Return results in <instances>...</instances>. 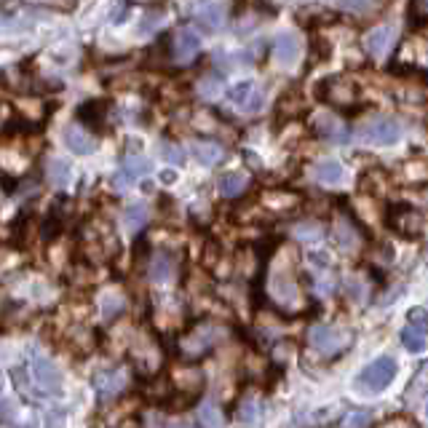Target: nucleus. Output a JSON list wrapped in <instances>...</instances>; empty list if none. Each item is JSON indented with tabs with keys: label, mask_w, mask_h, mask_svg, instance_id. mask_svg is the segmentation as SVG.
Here are the masks:
<instances>
[{
	"label": "nucleus",
	"mask_w": 428,
	"mask_h": 428,
	"mask_svg": "<svg viewBox=\"0 0 428 428\" xmlns=\"http://www.w3.org/2000/svg\"><path fill=\"white\" fill-rule=\"evenodd\" d=\"M310 123H313V131L319 137L329 140V142H337V145L348 142V126L340 118H335L332 113H316L310 118Z\"/></svg>",
	"instance_id": "f8f14e48"
},
{
	"label": "nucleus",
	"mask_w": 428,
	"mask_h": 428,
	"mask_svg": "<svg viewBox=\"0 0 428 428\" xmlns=\"http://www.w3.org/2000/svg\"><path fill=\"white\" fill-rule=\"evenodd\" d=\"M145 223H147V209H145L142 204L129 206V209L123 212V225H126V230H134V233H137Z\"/></svg>",
	"instance_id": "393cba45"
},
{
	"label": "nucleus",
	"mask_w": 428,
	"mask_h": 428,
	"mask_svg": "<svg viewBox=\"0 0 428 428\" xmlns=\"http://www.w3.org/2000/svg\"><path fill=\"white\" fill-rule=\"evenodd\" d=\"M227 100L233 104H239L246 113H257L263 110V94L257 91L254 81H239L227 89Z\"/></svg>",
	"instance_id": "9b49d317"
},
{
	"label": "nucleus",
	"mask_w": 428,
	"mask_h": 428,
	"mask_svg": "<svg viewBox=\"0 0 428 428\" xmlns=\"http://www.w3.org/2000/svg\"><path fill=\"white\" fill-rule=\"evenodd\" d=\"M64 142H67V147L73 153H78V156H89V153L97 150V140L83 126H78V123H73V126L64 129Z\"/></svg>",
	"instance_id": "ddd939ff"
},
{
	"label": "nucleus",
	"mask_w": 428,
	"mask_h": 428,
	"mask_svg": "<svg viewBox=\"0 0 428 428\" xmlns=\"http://www.w3.org/2000/svg\"><path fill=\"white\" fill-rule=\"evenodd\" d=\"M163 183H174V171H166V174H161Z\"/></svg>",
	"instance_id": "4c0bfd02"
},
{
	"label": "nucleus",
	"mask_w": 428,
	"mask_h": 428,
	"mask_svg": "<svg viewBox=\"0 0 428 428\" xmlns=\"http://www.w3.org/2000/svg\"><path fill=\"white\" fill-rule=\"evenodd\" d=\"M150 169H153V163L142 158V156H134V158H129V161L123 163V169L115 174V185H129V183H137L140 177L145 174H150Z\"/></svg>",
	"instance_id": "f3484780"
},
{
	"label": "nucleus",
	"mask_w": 428,
	"mask_h": 428,
	"mask_svg": "<svg viewBox=\"0 0 428 428\" xmlns=\"http://www.w3.org/2000/svg\"><path fill=\"white\" fill-rule=\"evenodd\" d=\"M217 337H220V332L212 324H206V322L204 324H196L183 337L180 351H183V356H187V359H201L206 351H212V348L217 346Z\"/></svg>",
	"instance_id": "423d86ee"
},
{
	"label": "nucleus",
	"mask_w": 428,
	"mask_h": 428,
	"mask_svg": "<svg viewBox=\"0 0 428 428\" xmlns=\"http://www.w3.org/2000/svg\"><path fill=\"white\" fill-rule=\"evenodd\" d=\"M402 137V126L391 115H372L356 129V140L364 145H393Z\"/></svg>",
	"instance_id": "20e7f679"
},
{
	"label": "nucleus",
	"mask_w": 428,
	"mask_h": 428,
	"mask_svg": "<svg viewBox=\"0 0 428 428\" xmlns=\"http://www.w3.org/2000/svg\"><path fill=\"white\" fill-rule=\"evenodd\" d=\"M407 319H409V324H412V329L428 332V310H423V308H409Z\"/></svg>",
	"instance_id": "c756f323"
},
{
	"label": "nucleus",
	"mask_w": 428,
	"mask_h": 428,
	"mask_svg": "<svg viewBox=\"0 0 428 428\" xmlns=\"http://www.w3.org/2000/svg\"><path fill=\"white\" fill-rule=\"evenodd\" d=\"M426 415H428V404H426Z\"/></svg>",
	"instance_id": "58836bf2"
},
{
	"label": "nucleus",
	"mask_w": 428,
	"mask_h": 428,
	"mask_svg": "<svg viewBox=\"0 0 428 428\" xmlns=\"http://www.w3.org/2000/svg\"><path fill=\"white\" fill-rule=\"evenodd\" d=\"M356 94H359L356 83L343 81V78H324L316 86V97L322 102L335 104V107H351L356 102Z\"/></svg>",
	"instance_id": "0eeeda50"
},
{
	"label": "nucleus",
	"mask_w": 428,
	"mask_h": 428,
	"mask_svg": "<svg viewBox=\"0 0 428 428\" xmlns=\"http://www.w3.org/2000/svg\"><path fill=\"white\" fill-rule=\"evenodd\" d=\"M174 270H177L174 254H169V252H156V254L150 257V268H147V273H150V279H153L156 284H166V281H171Z\"/></svg>",
	"instance_id": "2eb2a0df"
},
{
	"label": "nucleus",
	"mask_w": 428,
	"mask_h": 428,
	"mask_svg": "<svg viewBox=\"0 0 428 428\" xmlns=\"http://www.w3.org/2000/svg\"><path fill=\"white\" fill-rule=\"evenodd\" d=\"M193 158L204 166H214L225 158V150L217 142H196L193 145Z\"/></svg>",
	"instance_id": "4be33fe9"
},
{
	"label": "nucleus",
	"mask_w": 428,
	"mask_h": 428,
	"mask_svg": "<svg viewBox=\"0 0 428 428\" xmlns=\"http://www.w3.org/2000/svg\"><path fill=\"white\" fill-rule=\"evenodd\" d=\"M161 153H163V158H166L169 163H177V166H180V163H185L183 147H177V145H163Z\"/></svg>",
	"instance_id": "473e14b6"
},
{
	"label": "nucleus",
	"mask_w": 428,
	"mask_h": 428,
	"mask_svg": "<svg viewBox=\"0 0 428 428\" xmlns=\"http://www.w3.org/2000/svg\"><path fill=\"white\" fill-rule=\"evenodd\" d=\"M270 297L276 306H295L300 300V292H297V281H295V273L289 266H281L273 270L270 276Z\"/></svg>",
	"instance_id": "6e6552de"
},
{
	"label": "nucleus",
	"mask_w": 428,
	"mask_h": 428,
	"mask_svg": "<svg viewBox=\"0 0 428 428\" xmlns=\"http://www.w3.org/2000/svg\"><path fill=\"white\" fill-rule=\"evenodd\" d=\"M393 43V30L391 27H378L364 38V48L372 59H386L388 48Z\"/></svg>",
	"instance_id": "dca6fc26"
},
{
	"label": "nucleus",
	"mask_w": 428,
	"mask_h": 428,
	"mask_svg": "<svg viewBox=\"0 0 428 428\" xmlns=\"http://www.w3.org/2000/svg\"><path fill=\"white\" fill-rule=\"evenodd\" d=\"M353 329L351 326H343V324H313L308 326V348L313 351V353H319L322 359H337V356H343L351 343H353Z\"/></svg>",
	"instance_id": "f03ea898"
},
{
	"label": "nucleus",
	"mask_w": 428,
	"mask_h": 428,
	"mask_svg": "<svg viewBox=\"0 0 428 428\" xmlns=\"http://www.w3.org/2000/svg\"><path fill=\"white\" fill-rule=\"evenodd\" d=\"M11 375L17 380V388L30 399H51L62 393V372L46 356H30V362H24Z\"/></svg>",
	"instance_id": "f257e3e1"
},
{
	"label": "nucleus",
	"mask_w": 428,
	"mask_h": 428,
	"mask_svg": "<svg viewBox=\"0 0 428 428\" xmlns=\"http://www.w3.org/2000/svg\"><path fill=\"white\" fill-rule=\"evenodd\" d=\"M386 225L404 239H418L426 227V214L409 204H391L386 212Z\"/></svg>",
	"instance_id": "7ed1b4c3"
},
{
	"label": "nucleus",
	"mask_w": 428,
	"mask_h": 428,
	"mask_svg": "<svg viewBox=\"0 0 428 428\" xmlns=\"http://www.w3.org/2000/svg\"><path fill=\"white\" fill-rule=\"evenodd\" d=\"M121 310H123V297H118V295H107V300H104V319L118 316Z\"/></svg>",
	"instance_id": "2f4dec72"
},
{
	"label": "nucleus",
	"mask_w": 428,
	"mask_h": 428,
	"mask_svg": "<svg viewBox=\"0 0 428 428\" xmlns=\"http://www.w3.org/2000/svg\"><path fill=\"white\" fill-rule=\"evenodd\" d=\"M383 428H415V426H412L409 420H388Z\"/></svg>",
	"instance_id": "e433bc0d"
},
{
	"label": "nucleus",
	"mask_w": 428,
	"mask_h": 428,
	"mask_svg": "<svg viewBox=\"0 0 428 428\" xmlns=\"http://www.w3.org/2000/svg\"><path fill=\"white\" fill-rule=\"evenodd\" d=\"M372 423V415L369 412H351L346 420H343V428H367Z\"/></svg>",
	"instance_id": "7c9ffc66"
},
{
	"label": "nucleus",
	"mask_w": 428,
	"mask_h": 428,
	"mask_svg": "<svg viewBox=\"0 0 428 428\" xmlns=\"http://www.w3.org/2000/svg\"><path fill=\"white\" fill-rule=\"evenodd\" d=\"M227 19V8L225 6H217V3H212V6H201V14H198V21L204 24L206 30H220Z\"/></svg>",
	"instance_id": "5701e85b"
},
{
	"label": "nucleus",
	"mask_w": 428,
	"mask_h": 428,
	"mask_svg": "<svg viewBox=\"0 0 428 428\" xmlns=\"http://www.w3.org/2000/svg\"><path fill=\"white\" fill-rule=\"evenodd\" d=\"M337 8H343V11H353V14H364V11H375L378 6H375V3H340Z\"/></svg>",
	"instance_id": "f704fd0d"
},
{
	"label": "nucleus",
	"mask_w": 428,
	"mask_h": 428,
	"mask_svg": "<svg viewBox=\"0 0 428 428\" xmlns=\"http://www.w3.org/2000/svg\"><path fill=\"white\" fill-rule=\"evenodd\" d=\"M300 57V41L295 35H279L273 41V59L279 62V67H292Z\"/></svg>",
	"instance_id": "4468645a"
},
{
	"label": "nucleus",
	"mask_w": 428,
	"mask_h": 428,
	"mask_svg": "<svg viewBox=\"0 0 428 428\" xmlns=\"http://www.w3.org/2000/svg\"><path fill=\"white\" fill-rule=\"evenodd\" d=\"M198 426L201 428H225V415L223 409L214 402H204L198 407Z\"/></svg>",
	"instance_id": "b1692460"
},
{
	"label": "nucleus",
	"mask_w": 428,
	"mask_h": 428,
	"mask_svg": "<svg viewBox=\"0 0 428 428\" xmlns=\"http://www.w3.org/2000/svg\"><path fill=\"white\" fill-rule=\"evenodd\" d=\"M332 236H335V244H337V249L340 252H346V254H356L359 249H362V244H364V233L359 230V225L353 223L348 214H340L337 220H335V225H332Z\"/></svg>",
	"instance_id": "1a4fd4ad"
},
{
	"label": "nucleus",
	"mask_w": 428,
	"mask_h": 428,
	"mask_svg": "<svg viewBox=\"0 0 428 428\" xmlns=\"http://www.w3.org/2000/svg\"><path fill=\"white\" fill-rule=\"evenodd\" d=\"M329 54H332V46H329L324 38H313V43H310V59H313V64L326 62L329 59Z\"/></svg>",
	"instance_id": "c85d7f7f"
},
{
	"label": "nucleus",
	"mask_w": 428,
	"mask_h": 428,
	"mask_svg": "<svg viewBox=\"0 0 428 428\" xmlns=\"http://www.w3.org/2000/svg\"><path fill=\"white\" fill-rule=\"evenodd\" d=\"M107 118V102L94 100V102H83L78 107V121H83L86 126H102Z\"/></svg>",
	"instance_id": "aec40b11"
},
{
	"label": "nucleus",
	"mask_w": 428,
	"mask_h": 428,
	"mask_svg": "<svg viewBox=\"0 0 428 428\" xmlns=\"http://www.w3.org/2000/svg\"><path fill=\"white\" fill-rule=\"evenodd\" d=\"M254 418H257V404L249 399V402H244L241 409H239V420H241V423H254Z\"/></svg>",
	"instance_id": "72a5a7b5"
},
{
	"label": "nucleus",
	"mask_w": 428,
	"mask_h": 428,
	"mask_svg": "<svg viewBox=\"0 0 428 428\" xmlns=\"http://www.w3.org/2000/svg\"><path fill=\"white\" fill-rule=\"evenodd\" d=\"M70 166L62 161V158H54V161L48 163V183L57 185V187H64V185L70 183Z\"/></svg>",
	"instance_id": "a878e982"
},
{
	"label": "nucleus",
	"mask_w": 428,
	"mask_h": 428,
	"mask_svg": "<svg viewBox=\"0 0 428 428\" xmlns=\"http://www.w3.org/2000/svg\"><path fill=\"white\" fill-rule=\"evenodd\" d=\"M393 378H396V362L391 356H380L359 375V386L369 393H378V391H386L393 383Z\"/></svg>",
	"instance_id": "39448f33"
},
{
	"label": "nucleus",
	"mask_w": 428,
	"mask_h": 428,
	"mask_svg": "<svg viewBox=\"0 0 428 428\" xmlns=\"http://www.w3.org/2000/svg\"><path fill=\"white\" fill-rule=\"evenodd\" d=\"M123 383H126V378H123L121 369L100 372V375L94 378V386H97V391H100V393H104V396H110V393H118V391L123 388Z\"/></svg>",
	"instance_id": "412c9836"
},
{
	"label": "nucleus",
	"mask_w": 428,
	"mask_h": 428,
	"mask_svg": "<svg viewBox=\"0 0 428 428\" xmlns=\"http://www.w3.org/2000/svg\"><path fill=\"white\" fill-rule=\"evenodd\" d=\"M169 51H171V59L187 64L190 59L198 57L201 41H198V35H196L193 30H177V32L171 35V41H169Z\"/></svg>",
	"instance_id": "9d476101"
},
{
	"label": "nucleus",
	"mask_w": 428,
	"mask_h": 428,
	"mask_svg": "<svg viewBox=\"0 0 428 428\" xmlns=\"http://www.w3.org/2000/svg\"><path fill=\"white\" fill-rule=\"evenodd\" d=\"M246 187H249V177L241 174V171H225L223 177L217 180V190H220V196H225V198L244 196Z\"/></svg>",
	"instance_id": "a211bd4d"
},
{
	"label": "nucleus",
	"mask_w": 428,
	"mask_h": 428,
	"mask_svg": "<svg viewBox=\"0 0 428 428\" xmlns=\"http://www.w3.org/2000/svg\"><path fill=\"white\" fill-rule=\"evenodd\" d=\"M343 174H346V171H343V163L335 161V158H324V161H319L316 166H313V177L324 185L340 183Z\"/></svg>",
	"instance_id": "6ab92c4d"
},
{
	"label": "nucleus",
	"mask_w": 428,
	"mask_h": 428,
	"mask_svg": "<svg viewBox=\"0 0 428 428\" xmlns=\"http://www.w3.org/2000/svg\"><path fill=\"white\" fill-rule=\"evenodd\" d=\"M409 11H412V14H418V17H428V3H412V6H409Z\"/></svg>",
	"instance_id": "c9c22d12"
},
{
	"label": "nucleus",
	"mask_w": 428,
	"mask_h": 428,
	"mask_svg": "<svg viewBox=\"0 0 428 428\" xmlns=\"http://www.w3.org/2000/svg\"><path fill=\"white\" fill-rule=\"evenodd\" d=\"M295 236L303 239V241H319V239H322V225L319 223L295 225Z\"/></svg>",
	"instance_id": "cd10ccee"
},
{
	"label": "nucleus",
	"mask_w": 428,
	"mask_h": 428,
	"mask_svg": "<svg viewBox=\"0 0 428 428\" xmlns=\"http://www.w3.org/2000/svg\"><path fill=\"white\" fill-rule=\"evenodd\" d=\"M402 343H404V348L412 351V353H420V351H426V335L418 332V329H412V326H407V329H402Z\"/></svg>",
	"instance_id": "bb28decb"
}]
</instances>
